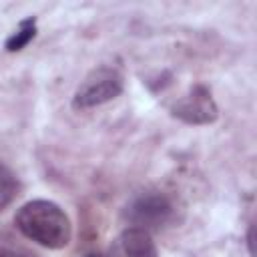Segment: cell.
Masks as SVG:
<instances>
[{"mask_svg":"<svg viewBox=\"0 0 257 257\" xmlns=\"http://www.w3.org/2000/svg\"><path fill=\"white\" fill-rule=\"evenodd\" d=\"M14 225L24 237L46 249H62L72 237L68 215L46 199H34L22 205L14 215Z\"/></svg>","mask_w":257,"mask_h":257,"instance_id":"cell-1","label":"cell"},{"mask_svg":"<svg viewBox=\"0 0 257 257\" xmlns=\"http://www.w3.org/2000/svg\"><path fill=\"white\" fill-rule=\"evenodd\" d=\"M122 86H124V80L116 68H110V66L94 68L76 88L72 96V106L76 110H84V108L104 104L116 98L122 92Z\"/></svg>","mask_w":257,"mask_h":257,"instance_id":"cell-2","label":"cell"},{"mask_svg":"<svg viewBox=\"0 0 257 257\" xmlns=\"http://www.w3.org/2000/svg\"><path fill=\"white\" fill-rule=\"evenodd\" d=\"M173 217L175 207L171 199L163 193H145L137 197L126 209V219L133 223V227L147 233L163 229L173 221Z\"/></svg>","mask_w":257,"mask_h":257,"instance_id":"cell-3","label":"cell"},{"mask_svg":"<svg viewBox=\"0 0 257 257\" xmlns=\"http://www.w3.org/2000/svg\"><path fill=\"white\" fill-rule=\"evenodd\" d=\"M173 114L189 124H209L219 116L217 104L211 96V90L203 84H197L189 90L187 96L177 100Z\"/></svg>","mask_w":257,"mask_h":257,"instance_id":"cell-4","label":"cell"},{"mask_svg":"<svg viewBox=\"0 0 257 257\" xmlns=\"http://www.w3.org/2000/svg\"><path fill=\"white\" fill-rule=\"evenodd\" d=\"M106 257H157V247L151 233L128 227L112 239Z\"/></svg>","mask_w":257,"mask_h":257,"instance_id":"cell-5","label":"cell"},{"mask_svg":"<svg viewBox=\"0 0 257 257\" xmlns=\"http://www.w3.org/2000/svg\"><path fill=\"white\" fill-rule=\"evenodd\" d=\"M36 34V18H26L20 22V26L14 30V34L6 40V50L8 52H18L22 50Z\"/></svg>","mask_w":257,"mask_h":257,"instance_id":"cell-6","label":"cell"},{"mask_svg":"<svg viewBox=\"0 0 257 257\" xmlns=\"http://www.w3.org/2000/svg\"><path fill=\"white\" fill-rule=\"evenodd\" d=\"M18 195V181L14 173L0 161V213L16 199Z\"/></svg>","mask_w":257,"mask_h":257,"instance_id":"cell-7","label":"cell"},{"mask_svg":"<svg viewBox=\"0 0 257 257\" xmlns=\"http://www.w3.org/2000/svg\"><path fill=\"white\" fill-rule=\"evenodd\" d=\"M0 257H32L24 251H18V249H8V247H0Z\"/></svg>","mask_w":257,"mask_h":257,"instance_id":"cell-8","label":"cell"},{"mask_svg":"<svg viewBox=\"0 0 257 257\" xmlns=\"http://www.w3.org/2000/svg\"><path fill=\"white\" fill-rule=\"evenodd\" d=\"M86 257H100V255H98V253H88Z\"/></svg>","mask_w":257,"mask_h":257,"instance_id":"cell-9","label":"cell"}]
</instances>
